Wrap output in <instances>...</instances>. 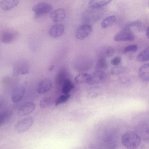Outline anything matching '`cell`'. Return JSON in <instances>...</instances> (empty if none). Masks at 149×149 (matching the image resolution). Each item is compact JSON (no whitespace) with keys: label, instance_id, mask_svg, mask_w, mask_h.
<instances>
[{"label":"cell","instance_id":"cell-29","mask_svg":"<svg viewBox=\"0 0 149 149\" xmlns=\"http://www.w3.org/2000/svg\"><path fill=\"white\" fill-rule=\"evenodd\" d=\"M138 46L136 44H132L127 46L124 49V52L125 53L135 52L138 49Z\"/></svg>","mask_w":149,"mask_h":149},{"label":"cell","instance_id":"cell-19","mask_svg":"<svg viewBox=\"0 0 149 149\" xmlns=\"http://www.w3.org/2000/svg\"><path fill=\"white\" fill-rule=\"evenodd\" d=\"M90 75L87 73H82L79 74L75 77L74 79L75 83L77 84H87Z\"/></svg>","mask_w":149,"mask_h":149},{"label":"cell","instance_id":"cell-22","mask_svg":"<svg viewBox=\"0 0 149 149\" xmlns=\"http://www.w3.org/2000/svg\"><path fill=\"white\" fill-rule=\"evenodd\" d=\"M137 60L140 62H146L149 61V47H147L137 55Z\"/></svg>","mask_w":149,"mask_h":149},{"label":"cell","instance_id":"cell-2","mask_svg":"<svg viewBox=\"0 0 149 149\" xmlns=\"http://www.w3.org/2000/svg\"><path fill=\"white\" fill-rule=\"evenodd\" d=\"M29 72V66L27 62L23 59L19 60L14 64L13 74L14 76H17L28 74Z\"/></svg>","mask_w":149,"mask_h":149},{"label":"cell","instance_id":"cell-34","mask_svg":"<svg viewBox=\"0 0 149 149\" xmlns=\"http://www.w3.org/2000/svg\"><path fill=\"white\" fill-rule=\"evenodd\" d=\"M54 68V66L53 65H52L49 68V69L50 70H52Z\"/></svg>","mask_w":149,"mask_h":149},{"label":"cell","instance_id":"cell-31","mask_svg":"<svg viewBox=\"0 0 149 149\" xmlns=\"http://www.w3.org/2000/svg\"><path fill=\"white\" fill-rule=\"evenodd\" d=\"M121 58L119 56L115 57L111 61V64L113 65L116 66L119 65L121 63Z\"/></svg>","mask_w":149,"mask_h":149},{"label":"cell","instance_id":"cell-23","mask_svg":"<svg viewBox=\"0 0 149 149\" xmlns=\"http://www.w3.org/2000/svg\"><path fill=\"white\" fill-rule=\"evenodd\" d=\"M107 66V63L105 58H99L96 64V70L103 71L106 69Z\"/></svg>","mask_w":149,"mask_h":149},{"label":"cell","instance_id":"cell-13","mask_svg":"<svg viewBox=\"0 0 149 149\" xmlns=\"http://www.w3.org/2000/svg\"><path fill=\"white\" fill-rule=\"evenodd\" d=\"M115 52L114 49L111 46H105L100 48L97 51V55L100 58H105L112 56Z\"/></svg>","mask_w":149,"mask_h":149},{"label":"cell","instance_id":"cell-5","mask_svg":"<svg viewBox=\"0 0 149 149\" xmlns=\"http://www.w3.org/2000/svg\"><path fill=\"white\" fill-rule=\"evenodd\" d=\"M52 6L50 4L41 2L35 5L32 10L36 15H38L48 13L52 11Z\"/></svg>","mask_w":149,"mask_h":149},{"label":"cell","instance_id":"cell-12","mask_svg":"<svg viewBox=\"0 0 149 149\" xmlns=\"http://www.w3.org/2000/svg\"><path fill=\"white\" fill-rule=\"evenodd\" d=\"M52 85V82L50 79H44L39 83L37 88V91L40 94L47 93L50 90Z\"/></svg>","mask_w":149,"mask_h":149},{"label":"cell","instance_id":"cell-18","mask_svg":"<svg viewBox=\"0 0 149 149\" xmlns=\"http://www.w3.org/2000/svg\"><path fill=\"white\" fill-rule=\"evenodd\" d=\"M102 93V90L101 87L98 86H95L88 90L87 96L89 98H93L100 96Z\"/></svg>","mask_w":149,"mask_h":149},{"label":"cell","instance_id":"cell-8","mask_svg":"<svg viewBox=\"0 0 149 149\" xmlns=\"http://www.w3.org/2000/svg\"><path fill=\"white\" fill-rule=\"evenodd\" d=\"M93 30L92 26L87 24L80 26L75 33V36L77 39L81 40L88 37L91 33Z\"/></svg>","mask_w":149,"mask_h":149},{"label":"cell","instance_id":"cell-16","mask_svg":"<svg viewBox=\"0 0 149 149\" xmlns=\"http://www.w3.org/2000/svg\"><path fill=\"white\" fill-rule=\"evenodd\" d=\"M111 0H93L89 1L88 5L91 9H97L102 7L109 3Z\"/></svg>","mask_w":149,"mask_h":149},{"label":"cell","instance_id":"cell-6","mask_svg":"<svg viewBox=\"0 0 149 149\" xmlns=\"http://www.w3.org/2000/svg\"><path fill=\"white\" fill-rule=\"evenodd\" d=\"M18 33L15 30L7 29L3 31L1 33L0 39L3 43L7 44L11 43L15 40L17 37Z\"/></svg>","mask_w":149,"mask_h":149},{"label":"cell","instance_id":"cell-24","mask_svg":"<svg viewBox=\"0 0 149 149\" xmlns=\"http://www.w3.org/2000/svg\"><path fill=\"white\" fill-rule=\"evenodd\" d=\"M66 71L65 70H60L57 74L56 81L57 83L59 84H62L64 80L66 79Z\"/></svg>","mask_w":149,"mask_h":149},{"label":"cell","instance_id":"cell-3","mask_svg":"<svg viewBox=\"0 0 149 149\" xmlns=\"http://www.w3.org/2000/svg\"><path fill=\"white\" fill-rule=\"evenodd\" d=\"M135 36L130 28L126 27L120 30L114 37L116 42L131 41L134 39Z\"/></svg>","mask_w":149,"mask_h":149},{"label":"cell","instance_id":"cell-33","mask_svg":"<svg viewBox=\"0 0 149 149\" xmlns=\"http://www.w3.org/2000/svg\"><path fill=\"white\" fill-rule=\"evenodd\" d=\"M3 100L2 98L0 97V108L3 103Z\"/></svg>","mask_w":149,"mask_h":149},{"label":"cell","instance_id":"cell-25","mask_svg":"<svg viewBox=\"0 0 149 149\" xmlns=\"http://www.w3.org/2000/svg\"><path fill=\"white\" fill-rule=\"evenodd\" d=\"M11 115V112L4 111L0 113V126H1L9 119Z\"/></svg>","mask_w":149,"mask_h":149},{"label":"cell","instance_id":"cell-20","mask_svg":"<svg viewBox=\"0 0 149 149\" xmlns=\"http://www.w3.org/2000/svg\"><path fill=\"white\" fill-rule=\"evenodd\" d=\"M62 84V92L64 94H68L74 87V85L68 78L65 79Z\"/></svg>","mask_w":149,"mask_h":149},{"label":"cell","instance_id":"cell-4","mask_svg":"<svg viewBox=\"0 0 149 149\" xmlns=\"http://www.w3.org/2000/svg\"><path fill=\"white\" fill-rule=\"evenodd\" d=\"M33 122V118L30 117L19 120L15 125V132L18 134H22L26 132L32 126Z\"/></svg>","mask_w":149,"mask_h":149},{"label":"cell","instance_id":"cell-11","mask_svg":"<svg viewBox=\"0 0 149 149\" xmlns=\"http://www.w3.org/2000/svg\"><path fill=\"white\" fill-rule=\"evenodd\" d=\"M64 30V25L61 24H56L52 26L49 30L50 36L54 38H57L61 36Z\"/></svg>","mask_w":149,"mask_h":149},{"label":"cell","instance_id":"cell-26","mask_svg":"<svg viewBox=\"0 0 149 149\" xmlns=\"http://www.w3.org/2000/svg\"><path fill=\"white\" fill-rule=\"evenodd\" d=\"M52 100L50 97H47L42 99L40 102V106L42 108H45L49 106L52 104Z\"/></svg>","mask_w":149,"mask_h":149},{"label":"cell","instance_id":"cell-17","mask_svg":"<svg viewBox=\"0 0 149 149\" xmlns=\"http://www.w3.org/2000/svg\"><path fill=\"white\" fill-rule=\"evenodd\" d=\"M19 3V1L18 0H3L1 2L0 6L3 10H8L14 8Z\"/></svg>","mask_w":149,"mask_h":149},{"label":"cell","instance_id":"cell-32","mask_svg":"<svg viewBox=\"0 0 149 149\" xmlns=\"http://www.w3.org/2000/svg\"><path fill=\"white\" fill-rule=\"evenodd\" d=\"M146 35L148 38H149V27H147L146 29Z\"/></svg>","mask_w":149,"mask_h":149},{"label":"cell","instance_id":"cell-27","mask_svg":"<svg viewBox=\"0 0 149 149\" xmlns=\"http://www.w3.org/2000/svg\"><path fill=\"white\" fill-rule=\"evenodd\" d=\"M125 69V68L122 66H115L111 69L110 73L112 75H117L124 72Z\"/></svg>","mask_w":149,"mask_h":149},{"label":"cell","instance_id":"cell-10","mask_svg":"<svg viewBox=\"0 0 149 149\" xmlns=\"http://www.w3.org/2000/svg\"><path fill=\"white\" fill-rule=\"evenodd\" d=\"M35 106L31 102H28L22 104L18 111V114L21 116L28 115L31 113L35 109Z\"/></svg>","mask_w":149,"mask_h":149},{"label":"cell","instance_id":"cell-15","mask_svg":"<svg viewBox=\"0 0 149 149\" xmlns=\"http://www.w3.org/2000/svg\"><path fill=\"white\" fill-rule=\"evenodd\" d=\"M139 77L143 81H148L149 79V64L146 63L142 65L139 71Z\"/></svg>","mask_w":149,"mask_h":149},{"label":"cell","instance_id":"cell-14","mask_svg":"<svg viewBox=\"0 0 149 149\" xmlns=\"http://www.w3.org/2000/svg\"><path fill=\"white\" fill-rule=\"evenodd\" d=\"M66 13L63 8H59L52 11L50 16L52 20L54 22H59L62 21L65 18Z\"/></svg>","mask_w":149,"mask_h":149},{"label":"cell","instance_id":"cell-30","mask_svg":"<svg viewBox=\"0 0 149 149\" xmlns=\"http://www.w3.org/2000/svg\"><path fill=\"white\" fill-rule=\"evenodd\" d=\"M142 24L140 20H136L130 22L127 25V27L130 28L131 27H139Z\"/></svg>","mask_w":149,"mask_h":149},{"label":"cell","instance_id":"cell-9","mask_svg":"<svg viewBox=\"0 0 149 149\" xmlns=\"http://www.w3.org/2000/svg\"><path fill=\"white\" fill-rule=\"evenodd\" d=\"M25 89L22 85H19L14 89L12 94L11 99L14 102H17L22 99L25 93Z\"/></svg>","mask_w":149,"mask_h":149},{"label":"cell","instance_id":"cell-1","mask_svg":"<svg viewBox=\"0 0 149 149\" xmlns=\"http://www.w3.org/2000/svg\"><path fill=\"white\" fill-rule=\"evenodd\" d=\"M121 142L123 145L127 149H136L141 143V139L136 132L129 131L122 136Z\"/></svg>","mask_w":149,"mask_h":149},{"label":"cell","instance_id":"cell-28","mask_svg":"<svg viewBox=\"0 0 149 149\" xmlns=\"http://www.w3.org/2000/svg\"><path fill=\"white\" fill-rule=\"evenodd\" d=\"M70 96V95L69 94H64L61 95L56 99L55 105L57 106L65 102L68 100Z\"/></svg>","mask_w":149,"mask_h":149},{"label":"cell","instance_id":"cell-7","mask_svg":"<svg viewBox=\"0 0 149 149\" xmlns=\"http://www.w3.org/2000/svg\"><path fill=\"white\" fill-rule=\"evenodd\" d=\"M107 77L106 73L103 71L96 70L90 75L87 84L93 85L100 83L106 80Z\"/></svg>","mask_w":149,"mask_h":149},{"label":"cell","instance_id":"cell-21","mask_svg":"<svg viewBox=\"0 0 149 149\" xmlns=\"http://www.w3.org/2000/svg\"><path fill=\"white\" fill-rule=\"evenodd\" d=\"M116 20V16L114 15L109 16L104 18L101 23L102 28H107L112 25Z\"/></svg>","mask_w":149,"mask_h":149}]
</instances>
